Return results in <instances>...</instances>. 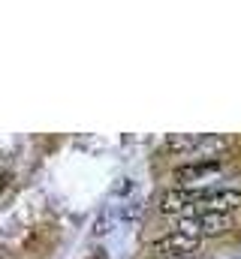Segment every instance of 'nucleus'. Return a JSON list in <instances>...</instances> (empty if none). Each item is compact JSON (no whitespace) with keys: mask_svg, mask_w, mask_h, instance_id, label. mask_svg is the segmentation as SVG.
<instances>
[{"mask_svg":"<svg viewBox=\"0 0 241 259\" xmlns=\"http://www.w3.org/2000/svg\"><path fill=\"white\" fill-rule=\"evenodd\" d=\"M211 193V187H169L160 193V211L169 217H190L199 214V208L205 205V199Z\"/></svg>","mask_w":241,"mask_h":259,"instance_id":"nucleus-1","label":"nucleus"},{"mask_svg":"<svg viewBox=\"0 0 241 259\" xmlns=\"http://www.w3.org/2000/svg\"><path fill=\"white\" fill-rule=\"evenodd\" d=\"M223 172V160L220 157H199V160H190L184 166L172 169V181L175 187H199L202 181H211Z\"/></svg>","mask_w":241,"mask_h":259,"instance_id":"nucleus-2","label":"nucleus"},{"mask_svg":"<svg viewBox=\"0 0 241 259\" xmlns=\"http://www.w3.org/2000/svg\"><path fill=\"white\" fill-rule=\"evenodd\" d=\"M151 247H154V253H160L163 259H196L202 241H196V238H190V235L172 229V232L157 235V238L151 241Z\"/></svg>","mask_w":241,"mask_h":259,"instance_id":"nucleus-3","label":"nucleus"},{"mask_svg":"<svg viewBox=\"0 0 241 259\" xmlns=\"http://www.w3.org/2000/svg\"><path fill=\"white\" fill-rule=\"evenodd\" d=\"M235 211H241V190H232V187L211 190L205 205L199 208V214H226V217H232Z\"/></svg>","mask_w":241,"mask_h":259,"instance_id":"nucleus-4","label":"nucleus"},{"mask_svg":"<svg viewBox=\"0 0 241 259\" xmlns=\"http://www.w3.org/2000/svg\"><path fill=\"white\" fill-rule=\"evenodd\" d=\"M3 190H6V172L0 169V193H3Z\"/></svg>","mask_w":241,"mask_h":259,"instance_id":"nucleus-5","label":"nucleus"}]
</instances>
